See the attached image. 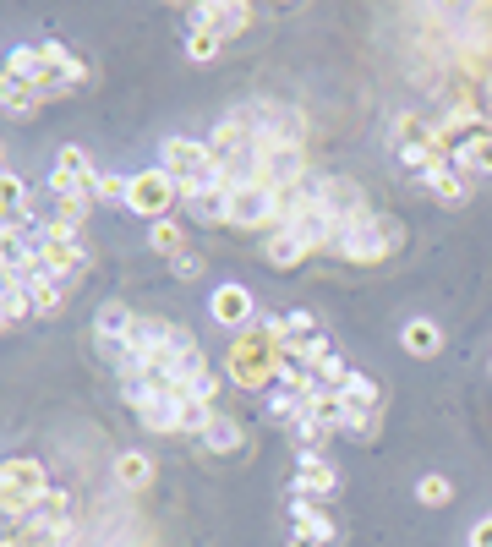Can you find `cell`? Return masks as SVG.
Here are the masks:
<instances>
[{
	"mask_svg": "<svg viewBox=\"0 0 492 547\" xmlns=\"http://www.w3.org/2000/svg\"><path fill=\"white\" fill-rule=\"evenodd\" d=\"M170 269H175V279H197V274H203V258H197V252H181Z\"/></svg>",
	"mask_w": 492,
	"mask_h": 547,
	"instance_id": "obj_27",
	"label": "cell"
},
{
	"mask_svg": "<svg viewBox=\"0 0 492 547\" xmlns=\"http://www.w3.org/2000/svg\"><path fill=\"white\" fill-rule=\"evenodd\" d=\"M263 258H268V269H296V263L307 258V247H301L290 230H274V236L263 241Z\"/></svg>",
	"mask_w": 492,
	"mask_h": 547,
	"instance_id": "obj_16",
	"label": "cell"
},
{
	"mask_svg": "<svg viewBox=\"0 0 492 547\" xmlns=\"http://www.w3.org/2000/svg\"><path fill=\"white\" fill-rule=\"evenodd\" d=\"M208 427H214V405L197 400V394H186V400H181V433H197V438H203Z\"/></svg>",
	"mask_w": 492,
	"mask_h": 547,
	"instance_id": "obj_23",
	"label": "cell"
},
{
	"mask_svg": "<svg viewBox=\"0 0 492 547\" xmlns=\"http://www.w3.org/2000/svg\"><path fill=\"white\" fill-rule=\"evenodd\" d=\"M208 312H214V323L219 329H252V318H257V301H252V290L246 285H236V279H230V285H219L214 296H208Z\"/></svg>",
	"mask_w": 492,
	"mask_h": 547,
	"instance_id": "obj_7",
	"label": "cell"
},
{
	"mask_svg": "<svg viewBox=\"0 0 492 547\" xmlns=\"http://www.w3.org/2000/svg\"><path fill=\"white\" fill-rule=\"evenodd\" d=\"M405 241V225L389 214H367V219H345V225L334 230V258L345 263H383L389 252H400Z\"/></svg>",
	"mask_w": 492,
	"mask_h": 547,
	"instance_id": "obj_1",
	"label": "cell"
},
{
	"mask_svg": "<svg viewBox=\"0 0 492 547\" xmlns=\"http://www.w3.org/2000/svg\"><path fill=\"white\" fill-rule=\"evenodd\" d=\"M279 367H285V351L268 340L263 329H246L225 356V372L241 383V389H263V383H279Z\"/></svg>",
	"mask_w": 492,
	"mask_h": 547,
	"instance_id": "obj_2",
	"label": "cell"
},
{
	"mask_svg": "<svg viewBox=\"0 0 492 547\" xmlns=\"http://www.w3.org/2000/svg\"><path fill=\"white\" fill-rule=\"evenodd\" d=\"M471 547H492V515H487V520H476V531H471Z\"/></svg>",
	"mask_w": 492,
	"mask_h": 547,
	"instance_id": "obj_28",
	"label": "cell"
},
{
	"mask_svg": "<svg viewBox=\"0 0 492 547\" xmlns=\"http://www.w3.org/2000/svg\"><path fill=\"white\" fill-rule=\"evenodd\" d=\"M28 301H33V318H55L66 307V279H39L28 290Z\"/></svg>",
	"mask_w": 492,
	"mask_h": 547,
	"instance_id": "obj_18",
	"label": "cell"
},
{
	"mask_svg": "<svg viewBox=\"0 0 492 547\" xmlns=\"http://www.w3.org/2000/svg\"><path fill=\"white\" fill-rule=\"evenodd\" d=\"M421 186H427V192L438 197V203H449V208H460L465 197H471V181H465L460 170H438V176H427Z\"/></svg>",
	"mask_w": 492,
	"mask_h": 547,
	"instance_id": "obj_17",
	"label": "cell"
},
{
	"mask_svg": "<svg viewBox=\"0 0 492 547\" xmlns=\"http://www.w3.org/2000/svg\"><path fill=\"white\" fill-rule=\"evenodd\" d=\"M454 170H460L465 181H471V176H492V132L454 148Z\"/></svg>",
	"mask_w": 492,
	"mask_h": 547,
	"instance_id": "obj_14",
	"label": "cell"
},
{
	"mask_svg": "<svg viewBox=\"0 0 492 547\" xmlns=\"http://www.w3.org/2000/svg\"><path fill=\"white\" fill-rule=\"evenodd\" d=\"M186 208H192L203 225H219V219H230V186H219V181L197 186V192L186 197Z\"/></svg>",
	"mask_w": 492,
	"mask_h": 547,
	"instance_id": "obj_11",
	"label": "cell"
},
{
	"mask_svg": "<svg viewBox=\"0 0 492 547\" xmlns=\"http://www.w3.org/2000/svg\"><path fill=\"white\" fill-rule=\"evenodd\" d=\"M246 22H252L246 0H203V6H192V28H214L219 39H236Z\"/></svg>",
	"mask_w": 492,
	"mask_h": 547,
	"instance_id": "obj_8",
	"label": "cell"
},
{
	"mask_svg": "<svg viewBox=\"0 0 492 547\" xmlns=\"http://www.w3.org/2000/svg\"><path fill=\"white\" fill-rule=\"evenodd\" d=\"M290 520H296V531H312V537L328 542V547L339 542V526L318 509V498H296V504H290Z\"/></svg>",
	"mask_w": 492,
	"mask_h": 547,
	"instance_id": "obj_12",
	"label": "cell"
},
{
	"mask_svg": "<svg viewBox=\"0 0 492 547\" xmlns=\"http://www.w3.org/2000/svg\"><path fill=\"white\" fill-rule=\"evenodd\" d=\"M241 444H246V433L230 422V416H214V427L203 433V449H208V455H230V449H241Z\"/></svg>",
	"mask_w": 492,
	"mask_h": 547,
	"instance_id": "obj_19",
	"label": "cell"
},
{
	"mask_svg": "<svg viewBox=\"0 0 492 547\" xmlns=\"http://www.w3.org/2000/svg\"><path fill=\"white\" fill-rule=\"evenodd\" d=\"M148 247H154V252H164V258H181V252H186V236H181V225H175V219H159V225L154 230H148Z\"/></svg>",
	"mask_w": 492,
	"mask_h": 547,
	"instance_id": "obj_21",
	"label": "cell"
},
{
	"mask_svg": "<svg viewBox=\"0 0 492 547\" xmlns=\"http://www.w3.org/2000/svg\"><path fill=\"white\" fill-rule=\"evenodd\" d=\"M290 547H328V542H318L312 531H290Z\"/></svg>",
	"mask_w": 492,
	"mask_h": 547,
	"instance_id": "obj_29",
	"label": "cell"
},
{
	"mask_svg": "<svg viewBox=\"0 0 492 547\" xmlns=\"http://www.w3.org/2000/svg\"><path fill=\"white\" fill-rule=\"evenodd\" d=\"M55 93L50 88H6V115L11 121H28L33 110H39V104H50Z\"/></svg>",
	"mask_w": 492,
	"mask_h": 547,
	"instance_id": "obj_20",
	"label": "cell"
},
{
	"mask_svg": "<svg viewBox=\"0 0 492 547\" xmlns=\"http://www.w3.org/2000/svg\"><path fill=\"white\" fill-rule=\"evenodd\" d=\"M400 345L410 356H421V362H427V356H438L443 351V329L432 318H410L405 323V334H400Z\"/></svg>",
	"mask_w": 492,
	"mask_h": 547,
	"instance_id": "obj_13",
	"label": "cell"
},
{
	"mask_svg": "<svg viewBox=\"0 0 492 547\" xmlns=\"http://www.w3.org/2000/svg\"><path fill=\"white\" fill-rule=\"evenodd\" d=\"M225 44H230V39H219L214 28H192V33H186V61L203 66V61H214V55L225 50Z\"/></svg>",
	"mask_w": 492,
	"mask_h": 547,
	"instance_id": "obj_22",
	"label": "cell"
},
{
	"mask_svg": "<svg viewBox=\"0 0 492 547\" xmlns=\"http://www.w3.org/2000/svg\"><path fill=\"white\" fill-rule=\"evenodd\" d=\"M181 203V186H175V176L164 165H154V170H137L132 176V186H126V208L132 214H143V219H170V208Z\"/></svg>",
	"mask_w": 492,
	"mask_h": 547,
	"instance_id": "obj_4",
	"label": "cell"
},
{
	"mask_svg": "<svg viewBox=\"0 0 492 547\" xmlns=\"http://www.w3.org/2000/svg\"><path fill=\"white\" fill-rule=\"evenodd\" d=\"M132 323H137V312L126 307V301H104L99 318H93V340H99L104 351L115 356V351L126 345V334H132Z\"/></svg>",
	"mask_w": 492,
	"mask_h": 547,
	"instance_id": "obj_9",
	"label": "cell"
},
{
	"mask_svg": "<svg viewBox=\"0 0 492 547\" xmlns=\"http://www.w3.org/2000/svg\"><path fill=\"white\" fill-rule=\"evenodd\" d=\"M416 498H421L427 509H443V504L454 498V482H449V476H421V482H416Z\"/></svg>",
	"mask_w": 492,
	"mask_h": 547,
	"instance_id": "obj_25",
	"label": "cell"
},
{
	"mask_svg": "<svg viewBox=\"0 0 492 547\" xmlns=\"http://www.w3.org/2000/svg\"><path fill=\"white\" fill-rule=\"evenodd\" d=\"M33 252H39V263L55 279H77L82 269H88V241H82V230L50 225V230H39V236H33Z\"/></svg>",
	"mask_w": 492,
	"mask_h": 547,
	"instance_id": "obj_5",
	"label": "cell"
},
{
	"mask_svg": "<svg viewBox=\"0 0 492 547\" xmlns=\"http://www.w3.org/2000/svg\"><path fill=\"white\" fill-rule=\"evenodd\" d=\"M159 165L175 176V186H181V203L197 192V186L219 181V159H214V148H208V143H197V137H164Z\"/></svg>",
	"mask_w": 492,
	"mask_h": 547,
	"instance_id": "obj_3",
	"label": "cell"
},
{
	"mask_svg": "<svg viewBox=\"0 0 492 547\" xmlns=\"http://www.w3.org/2000/svg\"><path fill=\"white\" fill-rule=\"evenodd\" d=\"M126 186H132V181H121V176H110V170H99V203H121V208H126Z\"/></svg>",
	"mask_w": 492,
	"mask_h": 547,
	"instance_id": "obj_26",
	"label": "cell"
},
{
	"mask_svg": "<svg viewBox=\"0 0 492 547\" xmlns=\"http://www.w3.org/2000/svg\"><path fill=\"white\" fill-rule=\"evenodd\" d=\"M0 318H6V329H17V323L33 318V301L22 285H6V301H0Z\"/></svg>",
	"mask_w": 492,
	"mask_h": 547,
	"instance_id": "obj_24",
	"label": "cell"
},
{
	"mask_svg": "<svg viewBox=\"0 0 492 547\" xmlns=\"http://www.w3.org/2000/svg\"><path fill=\"white\" fill-rule=\"evenodd\" d=\"M339 493V471L328 465L323 455H301V471H296V498H328Z\"/></svg>",
	"mask_w": 492,
	"mask_h": 547,
	"instance_id": "obj_10",
	"label": "cell"
},
{
	"mask_svg": "<svg viewBox=\"0 0 492 547\" xmlns=\"http://www.w3.org/2000/svg\"><path fill=\"white\" fill-rule=\"evenodd\" d=\"M115 482H121L126 493H143V487L154 482V460H148V455H137V449H126V455L115 460Z\"/></svg>",
	"mask_w": 492,
	"mask_h": 547,
	"instance_id": "obj_15",
	"label": "cell"
},
{
	"mask_svg": "<svg viewBox=\"0 0 492 547\" xmlns=\"http://www.w3.org/2000/svg\"><path fill=\"white\" fill-rule=\"evenodd\" d=\"M230 225L241 230H274V192L257 181H246L230 192Z\"/></svg>",
	"mask_w": 492,
	"mask_h": 547,
	"instance_id": "obj_6",
	"label": "cell"
}]
</instances>
